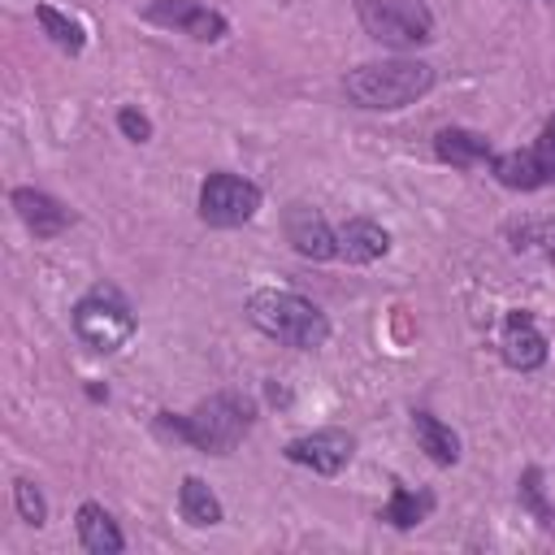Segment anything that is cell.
<instances>
[{
	"instance_id": "10",
	"label": "cell",
	"mask_w": 555,
	"mask_h": 555,
	"mask_svg": "<svg viewBox=\"0 0 555 555\" xmlns=\"http://www.w3.org/2000/svg\"><path fill=\"white\" fill-rule=\"evenodd\" d=\"M282 230L291 238V247L308 260H330L338 256V230H330V221L312 208V204H291L282 217Z\"/></svg>"
},
{
	"instance_id": "18",
	"label": "cell",
	"mask_w": 555,
	"mask_h": 555,
	"mask_svg": "<svg viewBox=\"0 0 555 555\" xmlns=\"http://www.w3.org/2000/svg\"><path fill=\"white\" fill-rule=\"evenodd\" d=\"M35 22L43 26V35L61 48V52H69V56H78L82 48H87V30H82V22H74L69 13H61L56 4H48V0H39L35 4Z\"/></svg>"
},
{
	"instance_id": "8",
	"label": "cell",
	"mask_w": 555,
	"mask_h": 555,
	"mask_svg": "<svg viewBox=\"0 0 555 555\" xmlns=\"http://www.w3.org/2000/svg\"><path fill=\"white\" fill-rule=\"evenodd\" d=\"M282 455H286L291 464H304V468L321 473V477H334V473H343V468L351 464L356 438H351L347 429H312V434L286 442Z\"/></svg>"
},
{
	"instance_id": "11",
	"label": "cell",
	"mask_w": 555,
	"mask_h": 555,
	"mask_svg": "<svg viewBox=\"0 0 555 555\" xmlns=\"http://www.w3.org/2000/svg\"><path fill=\"white\" fill-rule=\"evenodd\" d=\"M499 351H503V360H507L512 369L533 373V369H542V364H546V334L533 325V317H529V312H512V317L503 321Z\"/></svg>"
},
{
	"instance_id": "12",
	"label": "cell",
	"mask_w": 555,
	"mask_h": 555,
	"mask_svg": "<svg viewBox=\"0 0 555 555\" xmlns=\"http://www.w3.org/2000/svg\"><path fill=\"white\" fill-rule=\"evenodd\" d=\"M13 208H17L22 225H26L35 238H56V234L69 230V221H74V212H69L61 199H52L48 191H35V186H17V191H13Z\"/></svg>"
},
{
	"instance_id": "22",
	"label": "cell",
	"mask_w": 555,
	"mask_h": 555,
	"mask_svg": "<svg viewBox=\"0 0 555 555\" xmlns=\"http://www.w3.org/2000/svg\"><path fill=\"white\" fill-rule=\"evenodd\" d=\"M117 130H121L130 143H147V139H152V121H147L139 108H121V113H117Z\"/></svg>"
},
{
	"instance_id": "7",
	"label": "cell",
	"mask_w": 555,
	"mask_h": 555,
	"mask_svg": "<svg viewBox=\"0 0 555 555\" xmlns=\"http://www.w3.org/2000/svg\"><path fill=\"white\" fill-rule=\"evenodd\" d=\"M494 178L512 191H538V186H551L555 182V117L542 126V134L533 139V147H520V152H503L490 160Z\"/></svg>"
},
{
	"instance_id": "3",
	"label": "cell",
	"mask_w": 555,
	"mask_h": 555,
	"mask_svg": "<svg viewBox=\"0 0 555 555\" xmlns=\"http://www.w3.org/2000/svg\"><path fill=\"white\" fill-rule=\"evenodd\" d=\"M247 321L295 351H317L330 338V317L295 291H256L247 299Z\"/></svg>"
},
{
	"instance_id": "4",
	"label": "cell",
	"mask_w": 555,
	"mask_h": 555,
	"mask_svg": "<svg viewBox=\"0 0 555 555\" xmlns=\"http://www.w3.org/2000/svg\"><path fill=\"white\" fill-rule=\"evenodd\" d=\"M74 330L91 351H121L134 338V308L113 282H100L74 304Z\"/></svg>"
},
{
	"instance_id": "20",
	"label": "cell",
	"mask_w": 555,
	"mask_h": 555,
	"mask_svg": "<svg viewBox=\"0 0 555 555\" xmlns=\"http://www.w3.org/2000/svg\"><path fill=\"white\" fill-rule=\"evenodd\" d=\"M512 247H516V251H542V256H555V217L512 225Z\"/></svg>"
},
{
	"instance_id": "14",
	"label": "cell",
	"mask_w": 555,
	"mask_h": 555,
	"mask_svg": "<svg viewBox=\"0 0 555 555\" xmlns=\"http://www.w3.org/2000/svg\"><path fill=\"white\" fill-rule=\"evenodd\" d=\"M434 152H438V160H447V165H455V169H473V165H481V160H494L486 134H477V130H460V126L438 130Z\"/></svg>"
},
{
	"instance_id": "5",
	"label": "cell",
	"mask_w": 555,
	"mask_h": 555,
	"mask_svg": "<svg viewBox=\"0 0 555 555\" xmlns=\"http://www.w3.org/2000/svg\"><path fill=\"white\" fill-rule=\"evenodd\" d=\"M356 17L369 39L399 52L434 39V13L425 9V0H356Z\"/></svg>"
},
{
	"instance_id": "23",
	"label": "cell",
	"mask_w": 555,
	"mask_h": 555,
	"mask_svg": "<svg viewBox=\"0 0 555 555\" xmlns=\"http://www.w3.org/2000/svg\"><path fill=\"white\" fill-rule=\"evenodd\" d=\"M538 481H542V473H538V468H529V473H525V486H520V494H525V503H529V507H533V512L546 520L551 512H546V503H542V486H538ZM546 525H551V520H546Z\"/></svg>"
},
{
	"instance_id": "16",
	"label": "cell",
	"mask_w": 555,
	"mask_h": 555,
	"mask_svg": "<svg viewBox=\"0 0 555 555\" xmlns=\"http://www.w3.org/2000/svg\"><path fill=\"white\" fill-rule=\"evenodd\" d=\"M412 429H416L421 451H425L434 464H455V460H460V438H455V429L442 425L434 412H412Z\"/></svg>"
},
{
	"instance_id": "17",
	"label": "cell",
	"mask_w": 555,
	"mask_h": 555,
	"mask_svg": "<svg viewBox=\"0 0 555 555\" xmlns=\"http://www.w3.org/2000/svg\"><path fill=\"white\" fill-rule=\"evenodd\" d=\"M178 512H182V520L195 525V529L221 525V499H217V494L208 490V481H199V477H182V486H178Z\"/></svg>"
},
{
	"instance_id": "6",
	"label": "cell",
	"mask_w": 555,
	"mask_h": 555,
	"mask_svg": "<svg viewBox=\"0 0 555 555\" xmlns=\"http://www.w3.org/2000/svg\"><path fill=\"white\" fill-rule=\"evenodd\" d=\"M260 208V186L243 173H208L199 186V221L217 230H234L251 221Z\"/></svg>"
},
{
	"instance_id": "9",
	"label": "cell",
	"mask_w": 555,
	"mask_h": 555,
	"mask_svg": "<svg viewBox=\"0 0 555 555\" xmlns=\"http://www.w3.org/2000/svg\"><path fill=\"white\" fill-rule=\"evenodd\" d=\"M143 17L156 22V26H169V30H182L199 43H217L225 39V17L208 4H195V0H147L143 4Z\"/></svg>"
},
{
	"instance_id": "21",
	"label": "cell",
	"mask_w": 555,
	"mask_h": 555,
	"mask_svg": "<svg viewBox=\"0 0 555 555\" xmlns=\"http://www.w3.org/2000/svg\"><path fill=\"white\" fill-rule=\"evenodd\" d=\"M13 503H17V516H22L30 529H39V525L48 520V503H43V494H39V486H35L30 477H17V481H13Z\"/></svg>"
},
{
	"instance_id": "2",
	"label": "cell",
	"mask_w": 555,
	"mask_h": 555,
	"mask_svg": "<svg viewBox=\"0 0 555 555\" xmlns=\"http://www.w3.org/2000/svg\"><path fill=\"white\" fill-rule=\"evenodd\" d=\"M429 87H434V65L408 61V56L369 61V65L347 69V78H343L347 100H351L356 108H373V113L408 108V104H416L421 95H429Z\"/></svg>"
},
{
	"instance_id": "13",
	"label": "cell",
	"mask_w": 555,
	"mask_h": 555,
	"mask_svg": "<svg viewBox=\"0 0 555 555\" xmlns=\"http://www.w3.org/2000/svg\"><path fill=\"white\" fill-rule=\"evenodd\" d=\"M390 251V230L369 221V217H351L343 230H338V256L351 260V264H373Z\"/></svg>"
},
{
	"instance_id": "1",
	"label": "cell",
	"mask_w": 555,
	"mask_h": 555,
	"mask_svg": "<svg viewBox=\"0 0 555 555\" xmlns=\"http://www.w3.org/2000/svg\"><path fill=\"white\" fill-rule=\"evenodd\" d=\"M251 421H256V403H251L247 395H238V390H221V395H208V399H204L195 412H186V416L160 412V416H156V429H160V434H173V438H182V442H191V447L204 451V455H230V451L247 438Z\"/></svg>"
},
{
	"instance_id": "19",
	"label": "cell",
	"mask_w": 555,
	"mask_h": 555,
	"mask_svg": "<svg viewBox=\"0 0 555 555\" xmlns=\"http://www.w3.org/2000/svg\"><path fill=\"white\" fill-rule=\"evenodd\" d=\"M429 512H434V494H429V490L395 486V490H390V503L382 507V520L395 525V529H416Z\"/></svg>"
},
{
	"instance_id": "15",
	"label": "cell",
	"mask_w": 555,
	"mask_h": 555,
	"mask_svg": "<svg viewBox=\"0 0 555 555\" xmlns=\"http://www.w3.org/2000/svg\"><path fill=\"white\" fill-rule=\"evenodd\" d=\"M78 542L91 551V555H117L126 546L117 520L100 507V503H82L78 507Z\"/></svg>"
}]
</instances>
